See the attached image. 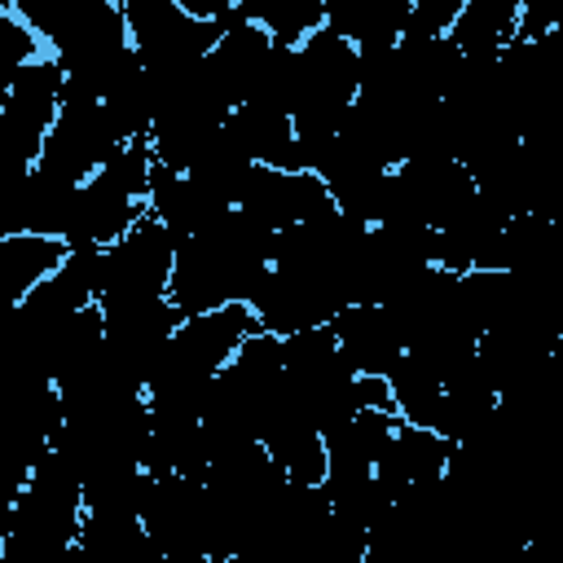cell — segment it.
Here are the masks:
<instances>
[{"instance_id": "1", "label": "cell", "mask_w": 563, "mask_h": 563, "mask_svg": "<svg viewBox=\"0 0 563 563\" xmlns=\"http://www.w3.org/2000/svg\"><path fill=\"white\" fill-rule=\"evenodd\" d=\"M299 75H295V101L290 119L299 136L330 141L339 136L356 92H361V48L330 26L312 31L303 44H295Z\"/></svg>"}, {"instance_id": "2", "label": "cell", "mask_w": 563, "mask_h": 563, "mask_svg": "<svg viewBox=\"0 0 563 563\" xmlns=\"http://www.w3.org/2000/svg\"><path fill=\"white\" fill-rule=\"evenodd\" d=\"M66 70L53 53L31 57L9 79H0V150L9 172H26L44 154V136L62 110Z\"/></svg>"}, {"instance_id": "3", "label": "cell", "mask_w": 563, "mask_h": 563, "mask_svg": "<svg viewBox=\"0 0 563 563\" xmlns=\"http://www.w3.org/2000/svg\"><path fill=\"white\" fill-rule=\"evenodd\" d=\"M343 303H352L347 277L334 268H303V264H273L251 295L260 325L273 334L325 325Z\"/></svg>"}, {"instance_id": "4", "label": "cell", "mask_w": 563, "mask_h": 563, "mask_svg": "<svg viewBox=\"0 0 563 563\" xmlns=\"http://www.w3.org/2000/svg\"><path fill=\"white\" fill-rule=\"evenodd\" d=\"M176 246H180V238L158 216L145 211L119 242H110L101 251V290H97V303H123V299L167 295Z\"/></svg>"}, {"instance_id": "5", "label": "cell", "mask_w": 563, "mask_h": 563, "mask_svg": "<svg viewBox=\"0 0 563 563\" xmlns=\"http://www.w3.org/2000/svg\"><path fill=\"white\" fill-rule=\"evenodd\" d=\"M123 18L136 57L158 75L194 66L224 35V22H202L185 13L180 0H123Z\"/></svg>"}, {"instance_id": "6", "label": "cell", "mask_w": 563, "mask_h": 563, "mask_svg": "<svg viewBox=\"0 0 563 563\" xmlns=\"http://www.w3.org/2000/svg\"><path fill=\"white\" fill-rule=\"evenodd\" d=\"M119 145H128V141L114 128V119L106 114L101 97L66 88L62 92V110H57L48 136H44V154L40 158L53 163L57 172L75 176V180H88L92 172H101L114 158Z\"/></svg>"}, {"instance_id": "7", "label": "cell", "mask_w": 563, "mask_h": 563, "mask_svg": "<svg viewBox=\"0 0 563 563\" xmlns=\"http://www.w3.org/2000/svg\"><path fill=\"white\" fill-rule=\"evenodd\" d=\"M238 207L255 224H264L273 233L286 229V224H299V220H317V216L339 211L321 172H290V167H273V163H251L246 185L238 194Z\"/></svg>"}, {"instance_id": "8", "label": "cell", "mask_w": 563, "mask_h": 563, "mask_svg": "<svg viewBox=\"0 0 563 563\" xmlns=\"http://www.w3.org/2000/svg\"><path fill=\"white\" fill-rule=\"evenodd\" d=\"M79 185H84V180L57 172V167L44 163V158L31 163L26 172L9 176L0 233H22V229H31V233H57V238H66V224H70Z\"/></svg>"}, {"instance_id": "9", "label": "cell", "mask_w": 563, "mask_h": 563, "mask_svg": "<svg viewBox=\"0 0 563 563\" xmlns=\"http://www.w3.org/2000/svg\"><path fill=\"white\" fill-rule=\"evenodd\" d=\"M145 198L132 194L114 172H92L84 185H79V198H75V211H70V224H66V242L75 251H106L110 242H119L141 216H145Z\"/></svg>"}, {"instance_id": "10", "label": "cell", "mask_w": 563, "mask_h": 563, "mask_svg": "<svg viewBox=\"0 0 563 563\" xmlns=\"http://www.w3.org/2000/svg\"><path fill=\"white\" fill-rule=\"evenodd\" d=\"M343 352L352 356V365L361 374H391L396 361L409 352L405 347V330L400 321L391 317L387 303H343L334 317H330Z\"/></svg>"}, {"instance_id": "11", "label": "cell", "mask_w": 563, "mask_h": 563, "mask_svg": "<svg viewBox=\"0 0 563 563\" xmlns=\"http://www.w3.org/2000/svg\"><path fill=\"white\" fill-rule=\"evenodd\" d=\"M400 427V413L396 409H356L347 413L343 422L325 427V457H330V471L325 479H343V475H369L378 466V457L387 453L391 435Z\"/></svg>"}, {"instance_id": "12", "label": "cell", "mask_w": 563, "mask_h": 563, "mask_svg": "<svg viewBox=\"0 0 563 563\" xmlns=\"http://www.w3.org/2000/svg\"><path fill=\"white\" fill-rule=\"evenodd\" d=\"M449 457H453V440L440 435L435 427H422V422H405L396 427L387 453L378 457V479L400 497L405 488H418V484H435L444 479L449 471Z\"/></svg>"}, {"instance_id": "13", "label": "cell", "mask_w": 563, "mask_h": 563, "mask_svg": "<svg viewBox=\"0 0 563 563\" xmlns=\"http://www.w3.org/2000/svg\"><path fill=\"white\" fill-rule=\"evenodd\" d=\"M145 207H150V216H158L176 238H194V233H202L220 211H229V207L216 202L189 172H176V167H167V163H154L150 189H145Z\"/></svg>"}, {"instance_id": "14", "label": "cell", "mask_w": 563, "mask_h": 563, "mask_svg": "<svg viewBox=\"0 0 563 563\" xmlns=\"http://www.w3.org/2000/svg\"><path fill=\"white\" fill-rule=\"evenodd\" d=\"M70 255V242L57 233H0V282L9 299L18 303L26 290H35L44 277H53Z\"/></svg>"}, {"instance_id": "15", "label": "cell", "mask_w": 563, "mask_h": 563, "mask_svg": "<svg viewBox=\"0 0 563 563\" xmlns=\"http://www.w3.org/2000/svg\"><path fill=\"white\" fill-rule=\"evenodd\" d=\"M449 35L466 57H501L519 40V0H466Z\"/></svg>"}, {"instance_id": "16", "label": "cell", "mask_w": 563, "mask_h": 563, "mask_svg": "<svg viewBox=\"0 0 563 563\" xmlns=\"http://www.w3.org/2000/svg\"><path fill=\"white\" fill-rule=\"evenodd\" d=\"M251 163H255V158L246 154V145L220 123V128L211 132V141L198 150V158L189 163V176H194L216 202L238 207V194H242V185H246Z\"/></svg>"}, {"instance_id": "17", "label": "cell", "mask_w": 563, "mask_h": 563, "mask_svg": "<svg viewBox=\"0 0 563 563\" xmlns=\"http://www.w3.org/2000/svg\"><path fill=\"white\" fill-rule=\"evenodd\" d=\"M246 18H255L277 44H303L325 26V0H238Z\"/></svg>"}, {"instance_id": "18", "label": "cell", "mask_w": 563, "mask_h": 563, "mask_svg": "<svg viewBox=\"0 0 563 563\" xmlns=\"http://www.w3.org/2000/svg\"><path fill=\"white\" fill-rule=\"evenodd\" d=\"M48 53L44 40L13 13V9H0V79H9L18 66H26L31 57Z\"/></svg>"}, {"instance_id": "19", "label": "cell", "mask_w": 563, "mask_h": 563, "mask_svg": "<svg viewBox=\"0 0 563 563\" xmlns=\"http://www.w3.org/2000/svg\"><path fill=\"white\" fill-rule=\"evenodd\" d=\"M466 0H413L409 9V26L400 40H435V35H449L453 22L462 18Z\"/></svg>"}, {"instance_id": "20", "label": "cell", "mask_w": 563, "mask_h": 563, "mask_svg": "<svg viewBox=\"0 0 563 563\" xmlns=\"http://www.w3.org/2000/svg\"><path fill=\"white\" fill-rule=\"evenodd\" d=\"M563 22V0H519V40H541L559 31Z\"/></svg>"}, {"instance_id": "21", "label": "cell", "mask_w": 563, "mask_h": 563, "mask_svg": "<svg viewBox=\"0 0 563 563\" xmlns=\"http://www.w3.org/2000/svg\"><path fill=\"white\" fill-rule=\"evenodd\" d=\"M119 4H123V0H119Z\"/></svg>"}]
</instances>
